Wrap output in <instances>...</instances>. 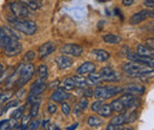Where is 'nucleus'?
<instances>
[{"label":"nucleus","mask_w":154,"mask_h":130,"mask_svg":"<svg viewBox=\"0 0 154 130\" xmlns=\"http://www.w3.org/2000/svg\"><path fill=\"white\" fill-rule=\"evenodd\" d=\"M0 47L8 57L17 56L21 52V44L19 43L18 35L13 29L8 26L0 27Z\"/></svg>","instance_id":"nucleus-1"},{"label":"nucleus","mask_w":154,"mask_h":130,"mask_svg":"<svg viewBox=\"0 0 154 130\" xmlns=\"http://www.w3.org/2000/svg\"><path fill=\"white\" fill-rule=\"evenodd\" d=\"M11 24L14 26L16 30L23 32L26 36H32L37 32V24L33 20L29 19H19V18H8Z\"/></svg>","instance_id":"nucleus-2"},{"label":"nucleus","mask_w":154,"mask_h":130,"mask_svg":"<svg viewBox=\"0 0 154 130\" xmlns=\"http://www.w3.org/2000/svg\"><path fill=\"white\" fill-rule=\"evenodd\" d=\"M122 70L127 74H129L131 77H137L141 74L153 71L152 68H149L147 65H143V64H140V63H134V62H129V63L123 64Z\"/></svg>","instance_id":"nucleus-3"},{"label":"nucleus","mask_w":154,"mask_h":130,"mask_svg":"<svg viewBox=\"0 0 154 130\" xmlns=\"http://www.w3.org/2000/svg\"><path fill=\"white\" fill-rule=\"evenodd\" d=\"M35 65L29 63V64H21L20 66V71H19V76H18V80H17V85L18 86H24L35 74Z\"/></svg>","instance_id":"nucleus-4"},{"label":"nucleus","mask_w":154,"mask_h":130,"mask_svg":"<svg viewBox=\"0 0 154 130\" xmlns=\"http://www.w3.org/2000/svg\"><path fill=\"white\" fill-rule=\"evenodd\" d=\"M10 8H11V11L14 14L16 18L26 19L30 14L29 8L23 4V1H13V2H11L10 4Z\"/></svg>","instance_id":"nucleus-5"},{"label":"nucleus","mask_w":154,"mask_h":130,"mask_svg":"<svg viewBox=\"0 0 154 130\" xmlns=\"http://www.w3.org/2000/svg\"><path fill=\"white\" fill-rule=\"evenodd\" d=\"M60 52L64 56H72V57H79L83 53L82 46L77 44H66L60 47Z\"/></svg>","instance_id":"nucleus-6"},{"label":"nucleus","mask_w":154,"mask_h":130,"mask_svg":"<svg viewBox=\"0 0 154 130\" xmlns=\"http://www.w3.org/2000/svg\"><path fill=\"white\" fill-rule=\"evenodd\" d=\"M46 89V84L43 79H36L35 83L31 85L30 88V95L29 97H38L42 93L45 91Z\"/></svg>","instance_id":"nucleus-7"},{"label":"nucleus","mask_w":154,"mask_h":130,"mask_svg":"<svg viewBox=\"0 0 154 130\" xmlns=\"http://www.w3.org/2000/svg\"><path fill=\"white\" fill-rule=\"evenodd\" d=\"M127 58L131 60V62H134V63H140V64H143V65H147L149 68L153 69V58H149V57H142V56H139L136 55L134 52H128L127 55Z\"/></svg>","instance_id":"nucleus-8"},{"label":"nucleus","mask_w":154,"mask_h":130,"mask_svg":"<svg viewBox=\"0 0 154 130\" xmlns=\"http://www.w3.org/2000/svg\"><path fill=\"white\" fill-rule=\"evenodd\" d=\"M148 17H153V11L142 10V11H139V12L134 13V14L131 17V19H129V23L135 25V24H139V23L145 21Z\"/></svg>","instance_id":"nucleus-9"},{"label":"nucleus","mask_w":154,"mask_h":130,"mask_svg":"<svg viewBox=\"0 0 154 130\" xmlns=\"http://www.w3.org/2000/svg\"><path fill=\"white\" fill-rule=\"evenodd\" d=\"M69 98H70V93L64 91L63 89H59V88H58L56 91H54V92L51 93V96H50V99L51 101L59 102V103H64V101L65 99H69Z\"/></svg>","instance_id":"nucleus-10"},{"label":"nucleus","mask_w":154,"mask_h":130,"mask_svg":"<svg viewBox=\"0 0 154 130\" xmlns=\"http://www.w3.org/2000/svg\"><path fill=\"white\" fill-rule=\"evenodd\" d=\"M54 51H55V44H54L52 41H46L45 44H43V45L39 47V50H38L39 58L43 59L44 57L51 55Z\"/></svg>","instance_id":"nucleus-11"},{"label":"nucleus","mask_w":154,"mask_h":130,"mask_svg":"<svg viewBox=\"0 0 154 130\" xmlns=\"http://www.w3.org/2000/svg\"><path fill=\"white\" fill-rule=\"evenodd\" d=\"M96 71V66L93 62H85L83 63L78 69H77V74L78 76H83L87 74H93Z\"/></svg>","instance_id":"nucleus-12"},{"label":"nucleus","mask_w":154,"mask_h":130,"mask_svg":"<svg viewBox=\"0 0 154 130\" xmlns=\"http://www.w3.org/2000/svg\"><path fill=\"white\" fill-rule=\"evenodd\" d=\"M56 64H57L59 70H66L72 66V60L68 56L60 55V56L56 57Z\"/></svg>","instance_id":"nucleus-13"},{"label":"nucleus","mask_w":154,"mask_h":130,"mask_svg":"<svg viewBox=\"0 0 154 130\" xmlns=\"http://www.w3.org/2000/svg\"><path fill=\"white\" fill-rule=\"evenodd\" d=\"M128 117H129V112L120 113V115L115 116L114 118H112V121H110V123H109V124L120 128V125H123V124L128 123Z\"/></svg>","instance_id":"nucleus-14"},{"label":"nucleus","mask_w":154,"mask_h":130,"mask_svg":"<svg viewBox=\"0 0 154 130\" xmlns=\"http://www.w3.org/2000/svg\"><path fill=\"white\" fill-rule=\"evenodd\" d=\"M123 91H127V93H131V95H141V93L145 92V88L142 85H139L136 83H132V84H128Z\"/></svg>","instance_id":"nucleus-15"},{"label":"nucleus","mask_w":154,"mask_h":130,"mask_svg":"<svg viewBox=\"0 0 154 130\" xmlns=\"http://www.w3.org/2000/svg\"><path fill=\"white\" fill-rule=\"evenodd\" d=\"M91 55L93 57L95 58V60L97 62H106V60H108L109 59V52H107L106 50H102V49H97V50H94L93 52H91Z\"/></svg>","instance_id":"nucleus-16"},{"label":"nucleus","mask_w":154,"mask_h":130,"mask_svg":"<svg viewBox=\"0 0 154 130\" xmlns=\"http://www.w3.org/2000/svg\"><path fill=\"white\" fill-rule=\"evenodd\" d=\"M119 101L122 103V105H123L125 108H129V107H132L135 103L136 98H135V96L131 95V93H125V95H122V96L119 98Z\"/></svg>","instance_id":"nucleus-17"},{"label":"nucleus","mask_w":154,"mask_h":130,"mask_svg":"<svg viewBox=\"0 0 154 130\" xmlns=\"http://www.w3.org/2000/svg\"><path fill=\"white\" fill-rule=\"evenodd\" d=\"M136 55L139 56H142V57H149V58H153V50H149L148 47H146L145 45L142 44H139L136 46Z\"/></svg>","instance_id":"nucleus-18"},{"label":"nucleus","mask_w":154,"mask_h":130,"mask_svg":"<svg viewBox=\"0 0 154 130\" xmlns=\"http://www.w3.org/2000/svg\"><path fill=\"white\" fill-rule=\"evenodd\" d=\"M122 91H123V88H121V86H106V99L114 97Z\"/></svg>","instance_id":"nucleus-19"},{"label":"nucleus","mask_w":154,"mask_h":130,"mask_svg":"<svg viewBox=\"0 0 154 130\" xmlns=\"http://www.w3.org/2000/svg\"><path fill=\"white\" fill-rule=\"evenodd\" d=\"M71 80H72V84H74L75 89L76 88H84L88 84V80L85 78H83L82 76H72Z\"/></svg>","instance_id":"nucleus-20"},{"label":"nucleus","mask_w":154,"mask_h":130,"mask_svg":"<svg viewBox=\"0 0 154 130\" xmlns=\"http://www.w3.org/2000/svg\"><path fill=\"white\" fill-rule=\"evenodd\" d=\"M103 41L107 43V44H119L122 39L120 36H116V35H113V33H108V35H104L103 37Z\"/></svg>","instance_id":"nucleus-21"},{"label":"nucleus","mask_w":154,"mask_h":130,"mask_svg":"<svg viewBox=\"0 0 154 130\" xmlns=\"http://www.w3.org/2000/svg\"><path fill=\"white\" fill-rule=\"evenodd\" d=\"M93 96L97 101H103L106 99V86H97L95 91L93 92Z\"/></svg>","instance_id":"nucleus-22"},{"label":"nucleus","mask_w":154,"mask_h":130,"mask_svg":"<svg viewBox=\"0 0 154 130\" xmlns=\"http://www.w3.org/2000/svg\"><path fill=\"white\" fill-rule=\"evenodd\" d=\"M109 105H110V108H112V111L122 112L125 109H126V108L122 105V103L119 101V98H117V99H114V101H113V102H112Z\"/></svg>","instance_id":"nucleus-23"},{"label":"nucleus","mask_w":154,"mask_h":130,"mask_svg":"<svg viewBox=\"0 0 154 130\" xmlns=\"http://www.w3.org/2000/svg\"><path fill=\"white\" fill-rule=\"evenodd\" d=\"M23 4L27 7V8H30V10H32V11H35V10H38L39 7L42 6V1H35V0H30V1H23Z\"/></svg>","instance_id":"nucleus-24"},{"label":"nucleus","mask_w":154,"mask_h":130,"mask_svg":"<svg viewBox=\"0 0 154 130\" xmlns=\"http://www.w3.org/2000/svg\"><path fill=\"white\" fill-rule=\"evenodd\" d=\"M112 108H110V105L109 104H103L102 107H101V109L98 110V113L102 116V117H109L110 115H112Z\"/></svg>","instance_id":"nucleus-25"},{"label":"nucleus","mask_w":154,"mask_h":130,"mask_svg":"<svg viewBox=\"0 0 154 130\" xmlns=\"http://www.w3.org/2000/svg\"><path fill=\"white\" fill-rule=\"evenodd\" d=\"M89 82L88 83H90V84H97V83H100L101 80H103V78H102V76L100 74V72H93V74H89Z\"/></svg>","instance_id":"nucleus-26"},{"label":"nucleus","mask_w":154,"mask_h":130,"mask_svg":"<svg viewBox=\"0 0 154 130\" xmlns=\"http://www.w3.org/2000/svg\"><path fill=\"white\" fill-rule=\"evenodd\" d=\"M37 72H38L39 79H43L44 80L45 78H48V66L45 64L39 65L38 69H37Z\"/></svg>","instance_id":"nucleus-27"},{"label":"nucleus","mask_w":154,"mask_h":130,"mask_svg":"<svg viewBox=\"0 0 154 130\" xmlns=\"http://www.w3.org/2000/svg\"><path fill=\"white\" fill-rule=\"evenodd\" d=\"M88 124L90 127H98V125L102 124V119L96 117V116H94V115L93 116H89L88 117Z\"/></svg>","instance_id":"nucleus-28"},{"label":"nucleus","mask_w":154,"mask_h":130,"mask_svg":"<svg viewBox=\"0 0 154 130\" xmlns=\"http://www.w3.org/2000/svg\"><path fill=\"white\" fill-rule=\"evenodd\" d=\"M75 89V86H74V84H72V80H71V77H69V78H65L64 79V82H63V90L64 91H70V90H74Z\"/></svg>","instance_id":"nucleus-29"},{"label":"nucleus","mask_w":154,"mask_h":130,"mask_svg":"<svg viewBox=\"0 0 154 130\" xmlns=\"http://www.w3.org/2000/svg\"><path fill=\"white\" fill-rule=\"evenodd\" d=\"M19 104V101L18 99H13V101H8L7 103H5V107L2 108V112L10 110L11 108H16L17 105Z\"/></svg>","instance_id":"nucleus-30"},{"label":"nucleus","mask_w":154,"mask_h":130,"mask_svg":"<svg viewBox=\"0 0 154 130\" xmlns=\"http://www.w3.org/2000/svg\"><path fill=\"white\" fill-rule=\"evenodd\" d=\"M12 96H13V91H12V90H8V91H6L5 93H1V96H0V102H1V103H6V102H8V101L11 99Z\"/></svg>","instance_id":"nucleus-31"},{"label":"nucleus","mask_w":154,"mask_h":130,"mask_svg":"<svg viewBox=\"0 0 154 130\" xmlns=\"http://www.w3.org/2000/svg\"><path fill=\"white\" fill-rule=\"evenodd\" d=\"M35 58H36V52L32 51V50H30V51H27V52L25 53V56H24V62H26V63L29 64L30 62L35 60Z\"/></svg>","instance_id":"nucleus-32"},{"label":"nucleus","mask_w":154,"mask_h":130,"mask_svg":"<svg viewBox=\"0 0 154 130\" xmlns=\"http://www.w3.org/2000/svg\"><path fill=\"white\" fill-rule=\"evenodd\" d=\"M24 109H25V107H19V108H17L16 109V111L12 113V118L13 119H19L23 117V112H24Z\"/></svg>","instance_id":"nucleus-33"},{"label":"nucleus","mask_w":154,"mask_h":130,"mask_svg":"<svg viewBox=\"0 0 154 130\" xmlns=\"http://www.w3.org/2000/svg\"><path fill=\"white\" fill-rule=\"evenodd\" d=\"M30 121H31V116L30 115H23V117H21V130L27 128Z\"/></svg>","instance_id":"nucleus-34"},{"label":"nucleus","mask_w":154,"mask_h":130,"mask_svg":"<svg viewBox=\"0 0 154 130\" xmlns=\"http://www.w3.org/2000/svg\"><path fill=\"white\" fill-rule=\"evenodd\" d=\"M39 104H40V103H35V104H32V107H31V109H30V113H29L31 117H36V116L38 115Z\"/></svg>","instance_id":"nucleus-35"},{"label":"nucleus","mask_w":154,"mask_h":130,"mask_svg":"<svg viewBox=\"0 0 154 130\" xmlns=\"http://www.w3.org/2000/svg\"><path fill=\"white\" fill-rule=\"evenodd\" d=\"M77 107H78L81 110H84V109H87V107H88V99H87L85 97H82V98L78 101V104H77Z\"/></svg>","instance_id":"nucleus-36"},{"label":"nucleus","mask_w":154,"mask_h":130,"mask_svg":"<svg viewBox=\"0 0 154 130\" xmlns=\"http://www.w3.org/2000/svg\"><path fill=\"white\" fill-rule=\"evenodd\" d=\"M103 105V101H96L91 104V110L95 112H98V110L101 109V107Z\"/></svg>","instance_id":"nucleus-37"},{"label":"nucleus","mask_w":154,"mask_h":130,"mask_svg":"<svg viewBox=\"0 0 154 130\" xmlns=\"http://www.w3.org/2000/svg\"><path fill=\"white\" fill-rule=\"evenodd\" d=\"M60 110H62V112H63L65 116H68V115L70 113V111H71V108H70V105H69L68 103H62Z\"/></svg>","instance_id":"nucleus-38"},{"label":"nucleus","mask_w":154,"mask_h":130,"mask_svg":"<svg viewBox=\"0 0 154 130\" xmlns=\"http://www.w3.org/2000/svg\"><path fill=\"white\" fill-rule=\"evenodd\" d=\"M59 84H60V80L59 79H55L54 82L49 83V85H46V88H49V89H58Z\"/></svg>","instance_id":"nucleus-39"},{"label":"nucleus","mask_w":154,"mask_h":130,"mask_svg":"<svg viewBox=\"0 0 154 130\" xmlns=\"http://www.w3.org/2000/svg\"><path fill=\"white\" fill-rule=\"evenodd\" d=\"M136 119H137V112H136V111L129 112V117H128V123L135 122Z\"/></svg>","instance_id":"nucleus-40"},{"label":"nucleus","mask_w":154,"mask_h":130,"mask_svg":"<svg viewBox=\"0 0 154 130\" xmlns=\"http://www.w3.org/2000/svg\"><path fill=\"white\" fill-rule=\"evenodd\" d=\"M146 47H148L149 50H153L154 49V39L153 38H149V39H147L146 40V45H145Z\"/></svg>","instance_id":"nucleus-41"},{"label":"nucleus","mask_w":154,"mask_h":130,"mask_svg":"<svg viewBox=\"0 0 154 130\" xmlns=\"http://www.w3.org/2000/svg\"><path fill=\"white\" fill-rule=\"evenodd\" d=\"M57 110V107H56V104H52V103H50V104H48V111L49 113H55Z\"/></svg>","instance_id":"nucleus-42"},{"label":"nucleus","mask_w":154,"mask_h":130,"mask_svg":"<svg viewBox=\"0 0 154 130\" xmlns=\"http://www.w3.org/2000/svg\"><path fill=\"white\" fill-rule=\"evenodd\" d=\"M38 127H39V119H35L33 122H31V124H30V128H29V129L36 130V129H38Z\"/></svg>","instance_id":"nucleus-43"},{"label":"nucleus","mask_w":154,"mask_h":130,"mask_svg":"<svg viewBox=\"0 0 154 130\" xmlns=\"http://www.w3.org/2000/svg\"><path fill=\"white\" fill-rule=\"evenodd\" d=\"M143 4H145L147 7H149V8H152V7L154 6V1H153V0H146Z\"/></svg>","instance_id":"nucleus-44"},{"label":"nucleus","mask_w":154,"mask_h":130,"mask_svg":"<svg viewBox=\"0 0 154 130\" xmlns=\"http://www.w3.org/2000/svg\"><path fill=\"white\" fill-rule=\"evenodd\" d=\"M122 4H123L125 6H131V5H133V4H134V1H133V0H123V1H122Z\"/></svg>","instance_id":"nucleus-45"},{"label":"nucleus","mask_w":154,"mask_h":130,"mask_svg":"<svg viewBox=\"0 0 154 130\" xmlns=\"http://www.w3.org/2000/svg\"><path fill=\"white\" fill-rule=\"evenodd\" d=\"M77 127H78V123H74V124H71V125L66 127V130H76Z\"/></svg>","instance_id":"nucleus-46"},{"label":"nucleus","mask_w":154,"mask_h":130,"mask_svg":"<svg viewBox=\"0 0 154 130\" xmlns=\"http://www.w3.org/2000/svg\"><path fill=\"white\" fill-rule=\"evenodd\" d=\"M84 96H85V98H87V97L93 96V91H91V89H88L87 91H84Z\"/></svg>","instance_id":"nucleus-47"},{"label":"nucleus","mask_w":154,"mask_h":130,"mask_svg":"<svg viewBox=\"0 0 154 130\" xmlns=\"http://www.w3.org/2000/svg\"><path fill=\"white\" fill-rule=\"evenodd\" d=\"M49 130H60V129H59V127H57V125H50Z\"/></svg>","instance_id":"nucleus-48"},{"label":"nucleus","mask_w":154,"mask_h":130,"mask_svg":"<svg viewBox=\"0 0 154 130\" xmlns=\"http://www.w3.org/2000/svg\"><path fill=\"white\" fill-rule=\"evenodd\" d=\"M48 123H49V119H45V121L43 122V124H42V127H43V128H48V127H46V125H48Z\"/></svg>","instance_id":"nucleus-49"},{"label":"nucleus","mask_w":154,"mask_h":130,"mask_svg":"<svg viewBox=\"0 0 154 130\" xmlns=\"http://www.w3.org/2000/svg\"><path fill=\"white\" fill-rule=\"evenodd\" d=\"M119 130H134L132 127H123V128H121V129H119Z\"/></svg>","instance_id":"nucleus-50"},{"label":"nucleus","mask_w":154,"mask_h":130,"mask_svg":"<svg viewBox=\"0 0 154 130\" xmlns=\"http://www.w3.org/2000/svg\"><path fill=\"white\" fill-rule=\"evenodd\" d=\"M4 71H5V69H4V65H2V64H1V63H0V74H2V72H4Z\"/></svg>","instance_id":"nucleus-51"},{"label":"nucleus","mask_w":154,"mask_h":130,"mask_svg":"<svg viewBox=\"0 0 154 130\" xmlns=\"http://www.w3.org/2000/svg\"><path fill=\"white\" fill-rule=\"evenodd\" d=\"M1 113H2V108L0 107V115H1Z\"/></svg>","instance_id":"nucleus-52"},{"label":"nucleus","mask_w":154,"mask_h":130,"mask_svg":"<svg viewBox=\"0 0 154 130\" xmlns=\"http://www.w3.org/2000/svg\"><path fill=\"white\" fill-rule=\"evenodd\" d=\"M23 130H30L29 128H25V129H23Z\"/></svg>","instance_id":"nucleus-53"},{"label":"nucleus","mask_w":154,"mask_h":130,"mask_svg":"<svg viewBox=\"0 0 154 130\" xmlns=\"http://www.w3.org/2000/svg\"><path fill=\"white\" fill-rule=\"evenodd\" d=\"M1 93H2V91H1V90H0V96H1Z\"/></svg>","instance_id":"nucleus-54"}]
</instances>
